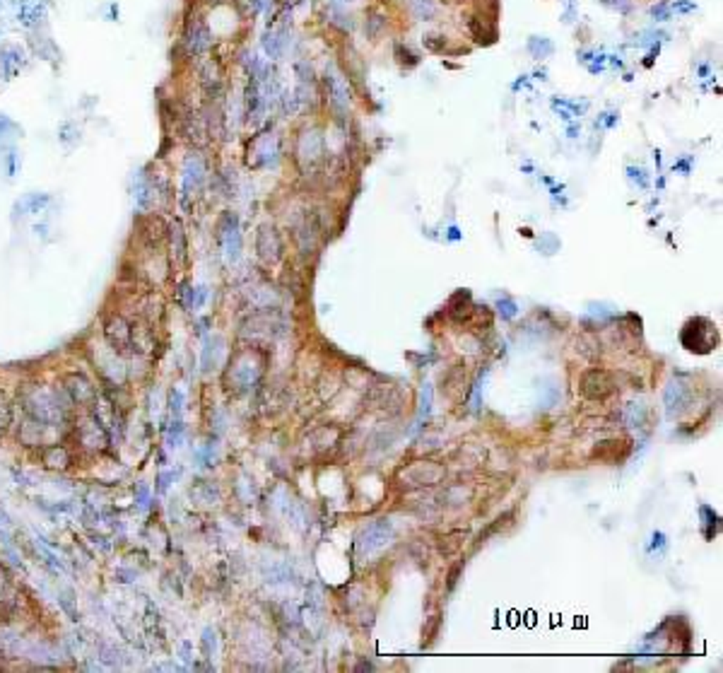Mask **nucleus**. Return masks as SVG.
<instances>
[{
  "mask_svg": "<svg viewBox=\"0 0 723 673\" xmlns=\"http://www.w3.org/2000/svg\"><path fill=\"white\" fill-rule=\"evenodd\" d=\"M429 410H432V389H429V384L422 389V408H420V418H427L429 415Z\"/></svg>",
  "mask_w": 723,
  "mask_h": 673,
  "instance_id": "18",
  "label": "nucleus"
},
{
  "mask_svg": "<svg viewBox=\"0 0 723 673\" xmlns=\"http://www.w3.org/2000/svg\"><path fill=\"white\" fill-rule=\"evenodd\" d=\"M528 51L535 56V59H548V56L553 54V41L545 39V36H530Z\"/></svg>",
  "mask_w": 723,
  "mask_h": 673,
  "instance_id": "13",
  "label": "nucleus"
},
{
  "mask_svg": "<svg viewBox=\"0 0 723 673\" xmlns=\"http://www.w3.org/2000/svg\"><path fill=\"white\" fill-rule=\"evenodd\" d=\"M80 440H82V444H85V447L101 449L106 444V435H104V430L99 427L97 420H90V422H85L80 427Z\"/></svg>",
  "mask_w": 723,
  "mask_h": 673,
  "instance_id": "8",
  "label": "nucleus"
},
{
  "mask_svg": "<svg viewBox=\"0 0 723 673\" xmlns=\"http://www.w3.org/2000/svg\"><path fill=\"white\" fill-rule=\"evenodd\" d=\"M256 249H258V256H261L265 263H275L277 258L282 256V241H280V234H277L275 227L263 225L261 230H258Z\"/></svg>",
  "mask_w": 723,
  "mask_h": 673,
  "instance_id": "3",
  "label": "nucleus"
},
{
  "mask_svg": "<svg viewBox=\"0 0 723 673\" xmlns=\"http://www.w3.org/2000/svg\"><path fill=\"white\" fill-rule=\"evenodd\" d=\"M207 3H210V5H217V3H222V0H207Z\"/></svg>",
  "mask_w": 723,
  "mask_h": 673,
  "instance_id": "22",
  "label": "nucleus"
},
{
  "mask_svg": "<svg viewBox=\"0 0 723 673\" xmlns=\"http://www.w3.org/2000/svg\"><path fill=\"white\" fill-rule=\"evenodd\" d=\"M410 12L417 20H434L436 17V5L434 0H408Z\"/></svg>",
  "mask_w": 723,
  "mask_h": 673,
  "instance_id": "11",
  "label": "nucleus"
},
{
  "mask_svg": "<svg viewBox=\"0 0 723 673\" xmlns=\"http://www.w3.org/2000/svg\"><path fill=\"white\" fill-rule=\"evenodd\" d=\"M43 463H46L48 468H68V463H71V454L56 444V447H48L46 452H43Z\"/></svg>",
  "mask_w": 723,
  "mask_h": 673,
  "instance_id": "9",
  "label": "nucleus"
},
{
  "mask_svg": "<svg viewBox=\"0 0 723 673\" xmlns=\"http://www.w3.org/2000/svg\"><path fill=\"white\" fill-rule=\"evenodd\" d=\"M12 420V405L8 401V396H5L3 391H0V432H3L5 427L10 425Z\"/></svg>",
  "mask_w": 723,
  "mask_h": 673,
  "instance_id": "14",
  "label": "nucleus"
},
{
  "mask_svg": "<svg viewBox=\"0 0 723 673\" xmlns=\"http://www.w3.org/2000/svg\"><path fill=\"white\" fill-rule=\"evenodd\" d=\"M602 3L610 5V8H615V10H620V12L632 10V0H602Z\"/></svg>",
  "mask_w": 723,
  "mask_h": 673,
  "instance_id": "19",
  "label": "nucleus"
},
{
  "mask_svg": "<svg viewBox=\"0 0 723 673\" xmlns=\"http://www.w3.org/2000/svg\"><path fill=\"white\" fill-rule=\"evenodd\" d=\"M446 5H456V3H463V0H443Z\"/></svg>",
  "mask_w": 723,
  "mask_h": 673,
  "instance_id": "21",
  "label": "nucleus"
},
{
  "mask_svg": "<svg viewBox=\"0 0 723 673\" xmlns=\"http://www.w3.org/2000/svg\"><path fill=\"white\" fill-rule=\"evenodd\" d=\"M651 17H653V20H658V22L670 20V5H668V3L653 5V8H651Z\"/></svg>",
  "mask_w": 723,
  "mask_h": 673,
  "instance_id": "16",
  "label": "nucleus"
},
{
  "mask_svg": "<svg viewBox=\"0 0 723 673\" xmlns=\"http://www.w3.org/2000/svg\"><path fill=\"white\" fill-rule=\"evenodd\" d=\"M63 384H66V391H68V396H71V401L73 403H78V405H90L97 401V389L87 382L82 374H68L66 379H63Z\"/></svg>",
  "mask_w": 723,
  "mask_h": 673,
  "instance_id": "5",
  "label": "nucleus"
},
{
  "mask_svg": "<svg viewBox=\"0 0 723 673\" xmlns=\"http://www.w3.org/2000/svg\"><path fill=\"white\" fill-rule=\"evenodd\" d=\"M104 333H106V340H109L116 350H125V348L133 345V328L128 326V321L120 319V316H113V319L106 323Z\"/></svg>",
  "mask_w": 723,
  "mask_h": 673,
  "instance_id": "7",
  "label": "nucleus"
},
{
  "mask_svg": "<svg viewBox=\"0 0 723 673\" xmlns=\"http://www.w3.org/2000/svg\"><path fill=\"white\" fill-rule=\"evenodd\" d=\"M694 10V3H682V0H675L673 5H670V12H692Z\"/></svg>",
  "mask_w": 723,
  "mask_h": 673,
  "instance_id": "20",
  "label": "nucleus"
},
{
  "mask_svg": "<svg viewBox=\"0 0 723 673\" xmlns=\"http://www.w3.org/2000/svg\"><path fill=\"white\" fill-rule=\"evenodd\" d=\"M258 8V0H237V10H239V15L241 17H249L253 15Z\"/></svg>",
  "mask_w": 723,
  "mask_h": 673,
  "instance_id": "17",
  "label": "nucleus"
},
{
  "mask_svg": "<svg viewBox=\"0 0 723 673\" xmlns=\"http://www.w3.org/2000/svg\"><path fill=\"white\" fill-rule=\"evenodd\" d=\"M471 29H473V36L480 44H492L494 36H497V31H494L492 24H487V20H480V17H473Z\"/></svg>",
  "mask_w": 723,
  "mask_h": 673,
  "instance_id": "10",
  "label": "nucleus"
},
{
  "mask_svg": "<svg viewBox=\"0 0 723 673\" xmlns=\"http://www.w3.org/2000/svg\"><path fill=\"white\" fill-rule=\"evenodd\" d=\"M389 538H391V524H389V522L371 524L369 529L364 531L362 541H359L362 555H374V553H376V550H381L384 545L389 543Z\"/></svg>",
  "mask_w": 723,
  "mask_h": 673,
  "instance_id": "6",
  "label": "nucleus"
},
{
  "mask_svg": "<svg viewBox=\"0 0 723 673\" xmlns=\"http://www.w3.org/2000/svg\"><path fill=\"white\" fill-rule=\"evenodd\" d=\"M183 46H186V54L191 59H198V56H205L207 51L212 46V31L207 27V22L202 20L200 15H191L183 27Z\"/></svg>",
  "mask_w": 723,
  "mask_h": 673,
  "instance_id": "1",
  "label": "nucleus"
},
{
  "mask_svg": "<svg viewBox=\"0 0 723 673\" xmlns=\"http://www.w3.org/2000/svg\"><path fill=\"white\" fill-rule=\"evenodd\" d=\"M687 333H694L692 340H682V345L692 353H709L716 345V326L707 319H692L684 326Z\"/></svg>",
  "mask_w": 723,
  "mask_h": 673,
  "instance_id": "2",
  "label": "nucleus"
},
{
  "mask_svg": "<svg viewBox=\"0 0 723 673\" xmlns=\"http://www.w3.org/2000/svg\"><path fill=\"white\" fill-rule=\"evenodd\" d=\"M627 174H630V179L637 183L639 188L649 186V176H646V171L642 167H627Z\"/></svg>",
  "mask_w": 723,
  "mask_h": 673,
  "instance_id": "15",
  "label": "nucleus"
},
{
  "mask_svg": "<svg viewBox=\"0 0 723 673\" xmlns=\"http://www.w3.org/2000/svg\"><path fill=\"white\" fill-rule=\"evenodd\" d=\"M326 85H328V94H331V104L333 109H347L350 104V90H347V78L342 75L335 66L326 68Z\"/></svg>",
  "mask_w": 723,
  "mask_h": 673,
  "instance_id": "4",
  "label": "nucleus"
},
{
  "mask_svg": "<svg viewBox=\"0 0 723 673\" xmlns=\"http://www.w3.org/2000/svg\"><path fill=\"white\" fill-rule=\"evenodd\" d=\"M263 46L270 59H280L284 51V31H268L263 39Z\"/></svg>",
  "mask_w": 723,
  "mask_h": 673,
  "instance_id": "12",
  "label": "nucleus"
}]
</instances>
